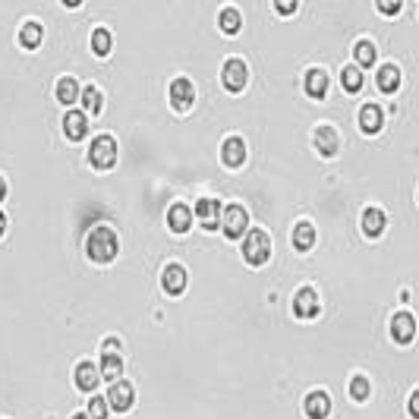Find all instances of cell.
Returning <instances> with one entry per match:
<instances>
[{
  "instance_id": "44dd1931",
  "label": "cell",
  "mask_w": 419,
  "mask_h": 419,
  "mask_svg": "<svg viewBox=\"0 0 419 419\" xmlns=\"http://www.w3.org/2000/svg\"><path fill=\"white\" fill-rule=\"evenodd\" d=\"M73 378H76V388H83V391H95L101 381V369L95 363H88V359H83V363L76 366V372H73Z\"/></svg>"
},
{
  "instance_id": "4dcf8cb0",
  "label": "cell",
  "mask_w": 419,
  "mask_h": 419,
  "mask_svg": "<svg viewBox=\"0 0 419 419\" xmlns=\"http://www.w3.org/2000/svg\"><path fill=\"white\" fill-rule=\"evenodd\" d=\"M369 394H372L369 378H366V375H353V378H350V397H353V401H366Z\"/></svg>"
},
{
  "instance_id": "ba28073f",
  "label": "cell",
  "mask_w": 419,
  "mask_h": 419,
  "mask_svg": "<svg viewBox=\"0 0 419 419\" xmlns=\"http://www.w3.org/2000/svg\"><path fill=\"white\" fill-rule=\"evenodd\" d=\"M189 284V275H186V265L183 262H167L161 268V290L171 293V297H180Z\"/></svg>"
},
{
  "instance_id": "7c38bea8",
  "label": "cell",
  "mask_w": 419,
  "mask_h": 419,
  "mask_svg": "<svg viewBox=\"0 0 419 419\" xmlns=\"http://www.w3.org/2000/svg\"><path fill=\"white\" fill-rule=\"evenodd\" d=\"M85 132H88V114L83 107H70L63 114V136L70 142H79V139H85Z\"/></svg>"
},
{
  "instance_id": "e575fe53",
  "label": "cell",
  "mask_w": 419,
  "mask_h": 419,
  "mask_svg": "<svg viewBox=\"0 0 419 419\" xmlns=\"http://www.w3.org/2000/svg\"><path fill=\"white\" fill-rule=\"evenodd\" d=\"M101 350H105V353H120V350H123V341H120V337H114V334H110V337H105Z\"/></svg>"
},
{
  "instance_id": "2e32d148",
  "label": "cell",
  "mask_w": 419,
  "mask_h": 419,
  "mask_svg": "<svg viewBox=\"0 0 419 419\" xmlns=\"http://www.w3.org/2000/svg\"><path fill=\"white\" fill-rule=\"evenodd\" d=\"M79 95H83V88H79L76 83V76H60L57 79V85H54V98H57V105H63V107H73L79 101Z\"/></svg>"
},
{
  "instance_id": "7402d4cb",
  "label": "cell",
  "mask_w": 419,
  "mask_h": 419,
  "mask_svg": "<svg viewBox=\"0 0 419 419\" xmlns=\"http://www.w3.org/2000/svg\"><path fill=\"white\" fill-rule=\"evenodd\" d=\"M359 127H363V132H378L381 127H385V114H381L378 105H363L359 107Z\"/></svg>"
},
{
  "instance_id": "6da1fadb",
  "label": "cell",
  "mask_w": 419,
  "mask_h": 419,
  "mask_svg": "<svg viewBox=\"0 0 419 419\" xmlns=\"http://www.w3.org/2000/svg\"><path fill=\"white\" fill-rule=\"evenodd\" d=\"M117 253H120V237H117L114 227H110V224L88 227V233H85V255H88V262L107 265V262L117 259Z\"/></svg>"
},
{
  "instance_id": "836d02e7",
  "label": "cell",
  "mask_w": 419,
  "mask_h": 419,
  "mask_svg": "<svg viewBox=\"0 0 419 419\" xmlns=\"http://www.w3.org/2000/svg\"><path fill=\"white\" fill-rule=\"evenodd\" d=\"M401 0H378V10L385 13V16H394V13H401Z\"/></svg>"
},
{
  "instance_id": "cb8c5ba5",
  "label": "cell",
  "mask_w": 419,
  "mask_h": 419,
  "mask_svg": "<svg viewBox=\"0 0 419 419\" xmlns=\"http://www.w3.org/2000/svg\"><path fill=\"white\" fill-rule=\"evenodd\" d=\"M375 83H378V88L385 95H391L401 88V70H397L394 63H385V66H378V76H375Z\"/></svg>"
},
{
  "instance_id": "484cf974",
  "label": "cell",
  "mask_w": 419,
  "mask_h": 419,
  "mask_svg": "<svg viewBox=\"0 0 419 419\" xmlns=\"http://www.w3.org/2000/svg\"><path fill=\"white\" fill-rule=\"evenodd\" d=\"M79 101H83L85 114H101V110H105V95H101L98 85H85L83 95H79Z\"/></svg>"
},
{
  "instance_id": "52a82bcc",
  "label": "cell",
  "mask_w": 419,
  "mask_h": 419,
  "mask_svg": "<svg viewBox=\"0 0 419 419\" xmlns=\"http://www.w3.org/2000/svg\"><path fill=\"white\" fill-rule=\"evenodd\" d=\"M193 215L198 218V224H202V230L215 233L218 227H221V215H224V208H221V202H218L215 196H202V198H198V202H196Z\"/></svg>"
},
{
  "instance_id": "8fae6325",
  "label": "cell",
  "mask_w": 419,
  "mask_h": 419,
  "mask_svg": "<svg viewBox=\"0 0 419 419\" xmlns=\"http://www.w3.org/2000/svg\"><path fill=\"white\" fill-rule=\"evenodd\" d=\"M293 312H297V319H315V315L322 312L319 293H315L312 287H299V290L293 293Z\"/></svg>"
},
{
  "instance_id": "f35d334b",
  "label": "cell",
  "mask_w": 419,
  "mask_h": 419,
  "mask_svg": "<svg viewBox=\"0 0 419 419\" xmlns=\"http://www.w3.org/2000/svg\"><path fill=\"white\" fill-rule=\"evenodd\" d=\"M70 419H92V416H88V413H73Z\"/></svg>"
},
{
  "instance_id": "4316f807",
  "label": "cell",
  "mask_w": 419,
  "mask_h": 419,
  "mask_svg": "<svg viewBox=\"0 0 419 419\" xmlns=\"http://www.w3.org/2000/svg\"><path fill=\"white\" fill-rule=\"evenodd\" d=\"M120 372H123L120 353H105V356H101V378H107L110 385H114V381H120Z\"/></svg>"
},
{
  "instance_id": "74e56055",
  "label": "cell",
  "mask_w": 419,
  "mask_h": 419,
  "mask_svg": "<svg viewBox=\"0 0 419 419\" xmlns=\"http://www.w3.org/2000/svg\"><path fill=\"white\" fill-rule=\"evenodd\" d=\"M4 198H6V176L0 174V202H4Z\"/></svg>"
},
{
  "instance_id": "d590c367",
  "label": "cell",
  "mask_w": 419,
  "mask_h": 419,
  "mask_svg": "<svg viewBox=\"0 0 419 419\" xmlns=\"http://www.w3.org/2000/svg\"><path fill=\"white\" fill-rule=\"evenodd\" d=\"M410 416H413V419H419V391H413V394H410Z\"/></svg>"
},
{
  "instance_id": "d6a6232c",
  "label": "cell",
  "mask_w": 419,
  "mask_h": 419,
  "mask_svg": "<svg viewBox=\"0 0 419 419\" xmlns=\"http://www.w3.org/2000/svg\"><path fill=\"white\" fill-rule=\"evenodd\" d=\"M275 10L284 13V16H290V13L299 10V4H297V0H275Z\"/></svg>"
},
{
  "instance_id": "f546056e",
  "label": "cell",
  "mask_w": 419,
  "mask_h": 419,
  "mask_svg": "<svg viewBox=\"0 0 419 419\" xmlns=\"http://www.w3.org/2000/svg\"><path fill=\"white\" fill-rule=\"evenodd\" d=\"M341 85L347 88V92H359V88H363V70H359V66H344Z\"/></svg>"
},
{
  "instance_id": "4fadbf2b",
  "label": "cell",
  "mask_w": 419,
  "mask_h": 419,
  "mask_svg": "<svg viewBox=\"0 0 419 419\" xmlns=\"http://www.w3.org/2000/svg\"><path fill=\"white\" fill-rule=\"evenodd\" d=\"M303 413L309 419H328L331 413V394L322 391V388H315V391H309L303 397Z\"/></svg>"
},
{
  "instance_id": "d4e9b609",
  "label": "cell",
  "mask_w": 419,
  "mask_h": 419,
  "mask_svg": "<svg viewBox=\"0 0 419 419\" xmlns=\"http://www.w3.org/2000/svg\"><path fill=\"white\" fill-rule=\"evenodd\" d=\"M243 26V13L237 10V6H224V10L218 13V28L224 35H237Z\"/></svg>"
},
{
  "instance_id": "603a6c76",
  "label": "cell",
  "mask_w": 419,
  "mask_h": 419,
  "mask_svg": "<svg viewBox=\"0 0 419 419\" xmlns=\"http://www.w3.org/2000/svg\"><path fill=\"white\" fill-rule=\"evenodd\" d=\"M388 227V218L381 208H366L363 211V233L366 237H381Z\"/></svg>"
},
{
  "instance_id": "ffe728a7",
  "label": "cell",
  "mask_w": 419,
  "mask_h": 419,
  "mask_svg": "<svg viewBox=\"0 0 419 419\" xmlns=\"http://www.w3.org/2000/svg\"><path fill=\"white\" fill-rule=\"evenodd\" d=\"M16 41H19L26 51H35V48H41V41H44V26H41L38 19H28V22H22V28H19Z\"/></svg>"
},
{
  "instance_id": "5bb4252c",
  "label": "cell",
  "mask_w": 419,
  "mask_h": 419,
  "mask_svg": "<svg viewBox=\"0 0 419 419\" xmlns=\"http://www.w3.org/2000/svg\"><path fill=\"white\" fill-rule=\"evenodd\" d=\"M312 142H315V152L325 154V158H334L337 149H341V139H337L334 127H325V123H322V127H315Z\"/></svg>"
},
{
  "instance_id": "d6986e66",
  "label": "cell",
  "mask_w": 419,
  "mask_h": 419,
  "mask_svg": "<svg viewBox=\"0 0 419 419\" xmlns=\"http://www.w3.org/2000/svg\"><path fill=\"white\" fill-rule=\"evenodd\" d=\"M290 243L297 253H309L315 246V224L312 221H297L293 224V233H290Z\"/></svg>"
},
{
  "instance_id": "e0dca14e",
  "label": "cell",
  "mask_w": 419,
  "mask_h": 419,
  "mask_svg": "<svg viewBox=\"0 0 419 419\" xmlns=\"http://www.w3.org/2000/svg\"><path fill=\"white\" fill-rule=\"evenodd\" d=\"M193 208H189L186 202H174L171 208H167V227H171L174 233H186L189 227H193Z\"/></svg>"
},
{
  "instance_id": "5b68a950",
  "label": "cell",
  "mask_w": 419,
  "mask_h": 419,
  "mask_svg": "<svg viewBox=\"0 0 419 419\" xmlns=\"http://www.w3.org/2000/svg\"><path fill=\"white\" fill-rule=\"evenodd\" d=\"M221 227H224L227 240H243L249 230V211L240 202H230L224 208V215H221Z\"/></svg>"
},
{
  "instance_id": "83f0119b",
  "label": "cell",
  "mask_w": 419,
  "mask_h": 419,
  "mask_svg": "<svg viewBox=\"0 0 419 419\" xmlns=\"http://www.w3.org/2000/svg\"><path fill=\"white\" fill-rule=\"evenodd\" d=\"M110 48H114V35H110L107 26H98L92 32V54L95 57H107Z\"/></svg>"
},
{
  "instance_id": "9a60e30c",
  "label": "cell",
  "mask_w": 419,
  "mask_h": 419,
  "mask_svg": "<svg viewBox=\"0 0 419 419\" xmlns=\"http://www.w3.org/2000/svg\"><path fill=\"white\" fill-rule=\"evenodd\" d=\"M303 88L309 98H325L328 95V70L322 66H309L306 76H303Z\"/></svg>"
},
{
  "instance_id": "3957f363",
  "label": "cell",
  "mask_w": 419,
  "mask_h": 419,
  "mask_svg": "<svg viewBox=\"0 0 419 419\" xmlns=\"http://www.w3.org/2000/svg\"><path fill=\"white\" fill-rule=\"evenodd\" d=\"M88 164H92L95 171H110V167L117 164V139L107 136V132L95 136L92 145H88Z\"/></svg>"
},
{
  "instance_id": "8d00e7d4",
  "label": "cell",
  "mask_w": 419,
  "mask_h": 419,
  "mask_svg": "<svg viewBox=\"0 0 419 419\" xmlns=\"http://www.w3.org/2000/svg\"><path fill=\"white\" fill-rule=\"evenodd\" d=\"M6 227H10V218H6L4 211H0V237H4V233H6Z\"/></svg>"
},
{
  "instance_id": "1f68e13d",
  "label": "cell",
  "mask_w": 419,
  "mask_h": 419,
  "mask_svg": "<svg viewBox=\"0 0 419 419\" xmlns=\"http://www.w3.org/2000/svg\"><path fill=\"white\" fill-rule=\"evenodd\" d=\"M107 410H110L107 397H101V394L88 397V416H92V419H107Z\"/></svg>"
},
{
  "instance_id": "f1b7e54d",
  "label": "cell",
  "mask_w": 419,
  "mask_h": 419,
  "mask_svg": "<svg viewBox=\"0 0 419 419\" xmlns=\"http://www.w3.org/2000/svg\"><path fill=\"white\" fill-rule=\"evenodd\" d=\"M375 54H378V51H375V44L369 38H359L356 44H353V57H356L359 66H372L375 63Z\"/></svg>"
},
{
  "instance_id": "ac0fdd59",
  "label": "cell",
  "mask_w": 419,
  "mask_h": 419,
  "mask_svg": "<svg viewBox=\"0 0 419 419\" xmlns=\"http://www.w3.org/2000/svg\"><path fill=\"white\" fill-rule=\"evenodd\" d=\"M391 337L397 344H410L416 337V319L410 312H397L391 319Z\"/></svg>"
},
{
  "instance_id": "9c48e42d",
  "label": "cell",
  "mask_w": 419,
  "mask_h": 419,
  "mask_svg": "<svg viewBox=\"0 0 419 419\" xmlns=\"http://www.w3.org/2000/svg\"><path fill=\"white\" fill-rule=\"evenodd\" d=\"M107 403L117 410V413H129L132 403H136V388H132V381L129 378L114 381L110 391H107Z\"/></svg>"
},
{
  "instance_id": "30bf717a",
  "label": "cell",
  "mask_w": 419,
  "mask_h": 419,
  "mask_svg": "<svg viewBox=\"0 0 419 419\" xmlns=\"http://www.w3.org/2000/svg\"><path fill=\"white\" fill-rule=\"evenodd\" d=\"M246 154H249V145L243 136H227L224 142H221V161H224L227 167H243L246 164Z\"/></svg>"
},
{
  "instance_id": "8992f818",
  "label": "cell",
  "mask_w": 419,
  "mask_h": 419,
  "mask_svg": "<svg viewBox=\"0 0 419 419\" xmlns=\"http://www.w3.org/2000/svg\"><path fill=\"white\" fill-rule=\"evenodd\" d=\"M196 95H198V88H196V83L189 76H176L174 83L167 85V101H171V107H176V110L193 107Z\"/></svg>"
},
{
  "instance_id": "7a4b0ae2",
  "label": "cell",
  "mask_w": 419,
  "mask_h": 419,
  "mask_svg": "<svg viewBox=\"0 0 419 419\" xmlns=\"http://www.w3.org/2000/svg\"><path fill=\"white\" fill-rule=\"evenodd\" d=\"M243 262L253 265V268H262V265H268L271 253H275V243H271V237L265 230H259V227H253V230L243 237Z\"/></svg>"
},
{
  "instance_id": "277c9868",
  "label": "cell",
  "mask_w": 419,
  "mask_h": 419,
  "mask_svg": "<svg viewBox=\"0 0 419 419\" xmlns=\"http://www.w3.org/2000/svg\"><path fill=\"white\" fill-rule=\"evenodd\" d=\"M221 83H224L227 92L240 95L243 88L249 85V63L243 60V57H227V60L221 63Z\"/></svg>"
}]
</instances>
